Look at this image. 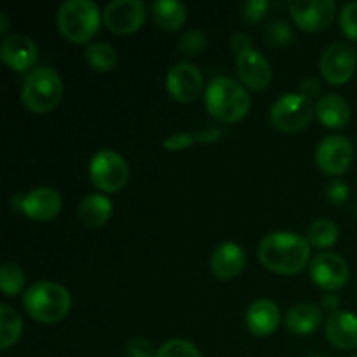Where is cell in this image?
Listing matches in <instances>:
<instances>
[{
  "mask_svg": "<svg viewBox=\"0 0 357 357\" xmlns=\"http://www.w3.org/2000/svg\"><path fill=\"white\" fill-rule=\"evenodd\" d=\"M258 258L274 274H298L310 264V244L300 234L272 232L261 239Z\"/></svg>",
  "mask_w": 357,
  "mask_h": 357,
  "instance_id": "6da1fadb",
  "label": "cell"
},
{
  "mask_svg": "<svg viewBox=\"0 0 357 357\" xmlns=\"http://www.w3.org/2000/svg\"><path fill=\"white\" fill-rule=\"evenodd\" d=\"M208 114L218 122L234 124L250 114L251 96L246 87L230 77H215L204 91Z\"/></svg>",
  "mask_w": 357,
  "mask_h": 357,
  "instance_id": "7a4b0ae2",
  "label": "cell"
},
{
  "mask_svg": "<svg viewBox=\"0 0 357 357\" xmlns=\"http://www.w3.org/2000/svg\"><path fill=\"white\" fill-rule=\"evenodd\" d=\"M23 307L37 323L56 324L72 310V295L65 286L51 281H38L24 291Z\"/></svg>",
  "mask_w": 357,
  "mask_h": 357,
  "instance_id": "3957f363",
  "label": "cell"
},
{
  "mask_svg": "<svg viewBox=\"0 0 357 357\" xmlns=\"http://www.w3.org/2000/svg\"><path fill=\"white\" fill-rule=\"evenodd\" d=\"M101 20L103 14L93 0H66L56 14L59 33L72 44L93 40L100 31Z\"/></svg>",
  "mask_w": 357,
  "mask_h": 357,
  "instance_id": "277c9868",
  "label": "cell"
},
{
  "mask_svg": "<svg viewBox=\"0 0 357 357\" xmlns=\"http://www.w3.org/2000/svg\"><path fill=\"white\" fill-rule=\"evenodd\" d=\"M63 98L61 77L51 66H37L24 79L21 87V103L31 114H49Z\"/></svg>",
  "mask_w": 357,
  "mask_h": 357,
  "instance_id": "5b68a950",
  "label": "cell"
},
{
  "mask_svg": "<svg viewBox=\"0 0 357 357\" xmlns=\"http://www.w3.org/2000/svg\"><path fill=\"white\" fill-rule=\"evenodd\" d=\"M316 115L312 100L300 93L282 94L271 107V122L282 132H298L309 128Z\"/></svg>",
  "mask_w": 357,
  "mask_h": 357,
  "instance_id": "8992f818",
  "label": "cell"
},
{
  "mask_svg": "<svg viewBox=\"0 0 357 357\" xmlns=\"http://www.w3.org/2000/svg\"><path fill=\"white\" fill-rule=\"evenodd\" d=\"M91 183L103 194H115L128 185L129 166L124 157L110 149L100 150L89 164Z\"/></svg>",
  "mask_w": 357,
  "mask_h": 357,
  "instance_id": "52a82bcc",
  "label": "cell"
},
{
  "mask_svg": "<svg viewBox=\"0 0 357 357\" xmlns=\"http://www.w3.org/2000/svg\"><path fill=\"white\" fill-rule=\"evenodd\" d=\"M10 208L35 222H51L61 213L63 199L54 188L40 187L28 194L13 195Z\"/></svg>",
  "mask_w": 357,
  "mask_h": 357,
  "instance_id": "ba28073f",
  "label": "cell"
},
{
  "mask_svg": "<svg viewBox=\"0 0 357 357\" xmlns=\"http://www.w3.org/2000/svg\"><path fill=\"white\" fill-rule=\"evenodd\" d=\"M357 68V52L347 42H335L328 45L319 61L323 79L330 86H344L354 77Z\"/></svg>",
  "mask_w": 357,
  "mask_h": 357,
  "instance_id": "9c48e42d",
  "label": "cell"
},
{
  "mask_svg": "<svg viewBox=\"0 0 357 357\" xmlns=\"http://www.w3.org/2000/svg\"><path fill=\"white\" fill-rule=\"evenodd\" d=\"M288 10L300 30L317 33L333 23L337 3L333 0H289Z\"/></svg>",
  "mask_w": 357,
  "mask_h": 357,
  "instance_id": "30bf717a",
  "label": "cell"
},
{
  "mask_svg": "<svg viewBox=\"0 0 357 357\" xmlns=\"http://www.w3.org/2000/svg\"><path fill=\"white\" fill-rule=\"evenodd\" d=\"M309 275L317 288L333 293L347 284L351 271H349L347 261L340 255L321 251L310 260Z\"/></svg>",
  "mask_w": 357,
  "mask_h": 357,
  "instance_id": "8fae6325",
  "label": "cell"
},
{
  "mask_svg": "<svg viewBox=\"0 0 357 357\" xmlns=\"http://www.w3.org/2000/svg\"><path fill=\"white\" fill-rule=\"evenodd\" d=\"M354 160V146L351 139L342 135L326 136L317 145L316 164L323 173L340 176L349 171Z\"/></svg>",
  "mask_w": 357,
  "mask_h": 357,
  "instance_id": "7c38bea8",
  "label": "cell"
},
{
  "mask_svg": "<svg viewBox=\"0 0 357 357\" xmlns=\"http://www.w3.org/2000/svg\"><path fill=\"white\" fill-rule=\"evenodd\" d=\"M146 17L145 3L139 0H115L103 10V23L112 33L131 35L143 26Z\"/></svg>",
  "mask_w": 357,
  "mask_h": 357,
  "instance_id": "4fadbf2b",
  "label": "cell"
},
{
  "mask_svg": "<svg viewBox=\"0 0 357 357\" xmlns=\"http://www.w3.org/2000/svg\"><path fill=\"white\" fill-rule=\"evenodd\" d=\"M202 86H204V77L194 63L180 61L167 72L166 89L178 103H194L202 93Z\"/></svg>",
  "mask_w": 357,
  "mask_h": 357,
  "instance_id": "5bb4252c",
  "label": "cell"
},
{
  "mask_svg": "<svg viewBox=\"0 0 357 357\" xmlns=\"http://www.w3.org/2000/svg\"><path fill=\"white\" fill-rule=\"evenodd\" d=\"M237 75H239L241 84L246 89L251 91H264L271 86L272 82V68L271 63L267 61L264 54L257 49L243 52L237 56Z\"/></svg>",
  "mask_w": 357,
  "mask_h": 357,
  "instance_id": "9a60e30c",
  "label": "cell"
},
{
  "mask_svg": "<svg viewBox=\"0 0 357 357\" xmlns=\"http://www.w3.org/2000/svg\"><path fill=\"white\" fill-rule=\"evenodd\" d=\"M0 59L14 72H26L37 63L38 47L28 35H9L0 44Z\"/></svg>",
  "mask_w": 357,
  "mask_h": 357,
  "instance_id": "2e32d148",
  "label": "cell"
},
{
  "mask_svg": "<svg viewBox=\"0 0 357 357\" xmlns=\"http://www.w3.org/2000/svg\"><path fill=\"white\" fill-rule=\"evenodd\" d=\"M246 267V251L237 243H223L213 251L209 268L220 281H232Z\"/></svg>",
  "mask_w": 357,
  "mask_h": 357,
  "instance_id": "e0dca14e",
  "label": "cell"
},
{
  "mask_svg": "<svg viewBox=\"0 0 357 357\" xmlns=\"http://www.w3.org/2000/svg\"><path fill=\"white\" fill-rule=\"evenodd\" d=\"M281 324V310L278 303L268 298H260L250 305L246 312V326L255 337H271Z\"/></svg>",
  "mask_w": 357,
  "mask_h": 357,
  "instance_id": "ac0fdd59",
  "label": "cell"
},
{
  "mask_svg": "<svg viewBox=\"0 0 357 357\" xmlns=\"http://www.w3.org/2000/svg\"><path fill=\"white\" fill-rule=\"evenodd\" d=\"M326 337L340 351L357 349V316L347 310L330 314L326 321Z\"/></svg>",
  "mask_w": 357,
  "mask_h": 357,
  "instance_id": "d6986e66",
  "label": "cell"
},
{
  "mask_svg": "<svg viewBox=\"0 0 357 357\" xmlns=\"http://www.w3.org/2000/svg\"><path fill=\"white\" fill-rule=\"evenodd\" d=\"M316 117L324 128L344 129L351 122V107L340 94H326L316 103Z\"/></svg>",
  "mask_w": 357,
  "mask_h": 357,
  "instance_id": "ffe728a7",
  "label": "cell"
},
{
  "mask_svg": "<svg viewBox=\"0 0 357 357\" xmlns=\"http://www.w3.org/2000/svg\"><path fill=\"white\" fill-rule=\"evenodd\" d=\"M323 323V310L316 303H298L286 314L284 324L289 333L305 337L312 335Z\"/></svg>",
  "mask_w": 357,
  "mask_h": 357,
  "instance_id": "44dd1931",
  "label": "cell"
},
{
  "mask_svg": "<svg viewBox=\"0 0 357 357\" xmlns=\"http://www.w3.org/2000/svg\"><path fill=\"white\" fill-rule=\"evenodd\" d=\"M112 213H114V202L103 194H89L80 201L79 209H77L80 222L91 229H100L105 223H108Z\"/></svg>",
  "mask_w": 357,
  "mask_h": 357,
  "instance_id": "7402d4cb",
  "label": "cell"
},
{
  "mask_svg": "<svg viewBox=\"0 0 357 357\" xmlns=\"http://www.w3.org/2000/svg\"><path fill=\"white\" fill-rule=\"evenodd\" d=\"M152 20L160 30L164 31H176L187 21V7L181 2L174 0H159L153 2L150 7Z\"/></svg>",
  "mask_w": 357,
  "mask_h": 357,
  "instance_id": "603a6c76",
  "label": "cell"
},
{
  "mask_svg": "<svg viewBox=\"0 0 357 357\" xmlns=\"http://www.w3.org/2000/svg\"><path fill=\"white\" fill-rule=\"evenodd\" d=\"M23 335V319L20 314L7 303L0 305V347L9 351Z\"/></svg>",
  "mask_w": 357,
  "mask_h": 357,
  "instance_id": "cb8c5ba5",
  "label": "cell"
},
{
  "mask_svg": "<svg viewBox=\"0 0 357 357\" xmlns=\"http://www.w3.org/2000/svg\"><path fill=\"white\" fill-rule=\"evenodd\" d=\"M86 61L89 63V66L96 72H112V70L117 66L119 56L117 51L112 47L107 42H93L86 47Z\"/></svg>",
  "mask_w": 357,
  "mask_h": 357,
  "instance_id": "d4e9b609",
  "label": "cell"
},
{
  "mask_svg": "<svg viewBox=\"0 0 357 357\" xmlns=\"http://www.w3.org/2000/svg\"><path fill=\"white\" fill-rule=\"evenodd\" d=\"M305 239L310 246L317 250H328L338 241V227L331 220H316L307 227Z\"/></svg>",
  "mask_w": 357,
  "mask_h": 357,
  "instance_id": "484cf974",
  "label": "cell"
},
{
  "mask_svg": "<svg viewBox=\"0 0 357 357\" xmlns=\"http://www.w3.org/2000/svg\"><path fill=\"white\" fill-rule=\"evenodd\" d=\"M26 275L23 268L13 261H6L0 268V288L6 296H16L24 289Z\"/></svg>",
  "mask_w": 357,
  "mask_h": 357,
  "instance_id": "4316f807",
  "label": "cell"
},
{
  "mask_svg": "<svg viewBox=\"0 0 357 357\" xmlns=\"http://www.w3.org/2000/svg\"><path fill=\"white\" fill-rule=\"evenodd\" d=\"M206 47H208V35L197 28L185 31L180 38V44H178L181 54L188 56V58L199 56Z\"/></svg>",
  "mask_w": 357,
  "mask_h": 357,
  "instance_id": "83f0119b",
  "label": "cell"
},
{
  "mask_svg": "<svg viewBox=\"0 0 357 357\" xmlns=\"http://www.w3.org/2000/svg\"><path fill=\"white\" fill-rule=\"evenodd\" d=\"M155 357H202V354L192 342L173 338L157 349Z\"/></svg>",
  "mask_w": 357,
  "mask_h": 357,
  "instance_id": "f1b7e54d",
  "label": "cell"
},
{
  "mask_svg": "<svg viewBox=\"0 0 357 357\" xmlns=\"http://www.w3.org/2000/svg\"><path fill=\"white\" fill-rule=\"evenodd\" d=\"M340 30L349 40L357 42V2H349L342 7L338 16Z\"/></svg>",
  "mask_w": 357,
  "mask_h": 357,
  "instance_id": "f546056e",
  "label": "cell"
},
{
  "mask_svg": "<svg viewBox=\"0 0 357 357\" xmlns=\"http://www.w3.org/2000/svg\"><path fill=\"white\" fill-rule=\"evenodd\" d=\"M267 38L272 42L274 45H284L291 44V40L295 38V33H293V28L288 21H274L272 24H268L267 28Z\"/></svg>",
  "mask_w": 357,
  "mask_h": 357,
  "instance_id": "4dcf8cb0",
  "label": "cell"
},
{
  "mask_svg": "<svg viewBox=\"0 0 357 357\" xmlns=\"http://www.w3.org/2000/svg\"><path fill=\"white\" fill-rule=\"evenodd\" d=\"M271 3L267 0H248L243 6V20L248 24H258L265 16Z\"/></svg>",
  "mask_w": 357,
  "mask_h": 357,
  "instance_id": "1f68e13d",
  "label": "cell"
},
{
  "mask_svg": "<svg viewBox=\"0 0 357 357\" xmlns=\"http://www.w3.org/2000/svg\"><path fill=\"white\" fill-rule=\"evenodd\" d=\"M194 143H197V132H174L164 138L162 146L171 152H178V150L190 149Z\"/></svg>",
  "mask_w": 357,
  "mask_h": 357,
  "instance_id": "d6a6232c",
  "label": "cell"
},
{
  "mask_svg": "<svg viewBox=\"0 0 357 357\" xmlns=\"http://www.w3.org/2000/svg\"><path fill=\"white\" fill-rule=\"evenodd\" d=\"M155 352L152 342L143 337L131 338L126 344V357H155Z\"/></svg>",
  "mask_w": 357,
  "mask_h": 357,
  "instance_id": "836d02e7",
  "label": "cell"
},
{
  "mask_svg": "<svg viewBox=\"0 0 357 357\" xmlns=\"http://www.w3.org/2000/svg\"><path fill=\"white\" fill-rule=\"evenodd\" d=\"M324 195L331 204H344L349 199V187L344 180H331L324 188Z\"/></svg>",
  "mask_w": 357,
  "mask_h": 357,
  "instance_id": "e575fe53",
  "label": "cell"
},
{
  "mask_svg": "<svg viewBox=\"0 0 357 357\" xmlns=\"http://www.w3.org/2000/svg\"><path fill=\"white\" fill-rule=\"evenodd\" d=\"M230 49H232V52L237 58V56L243 54V52L250 51V49H255L253 38H251L248 33H234L232 38H230Z\"/></svg>",
  "mask_w": 357,
  "mask_h": 357,
  "instance_id": "d590c367",
  "label": "cell"
},
{
  "mask_svg": "<svg viewBox=\"0 0 357 357\" xmlns=\"http://www.w3.org/2000/svg\"><path fill=\"white\" fill-rule=\"evenodd\" d=\"M323 93V86H321V80H317L316 77H307L302 80V86H300V94H303L309 100L314 98H319Z\"/></svg>",
  "mask_w": 357,
  "mask_h": 357,
  "instance_id": "8d00e7d4",
  "label": "cell"
},
{
  "mask_svg": "<svg viewBox=\"0 0 357 357\" xmlns=\"http://www.w3.org/2000/svg\"><path fill=\"white\" fill-rule=\"evenodd\" d=\"M321 307L331 314L338 312V307H340V298H338L335 293H324V295L321 296Z\"/></svg>",
  "mask_w": 357,
  "mask_h": 357,
  "instance_id": "74e56055",
  "label": "cell"
},
{
  "mask_svg": "<svg viewBox=\"0 0 357 357\" xmlns=\"http://www.w3.org/2000/svg\"><path fill=\"white\" fill-rule=\"evenodd\" d=\"M7 30V14L2 13L0 14V33H6Z\"/></svg>",
  "mask_w": 357,
  "mask_h": 357,
  "instance_id": "f35d334b",
  "label": "cell"
},
{
  "mask_svg": "<svg viewBox=\"0 0 357 357\" xmlns=\"http://www.w3.org/2000/svg\"><path fill=\"white\" fill-rule=\"evenodd\" d=\"M310 357H324V356H310Z\"/></svg>",
  "mask_w": 357,
  "mask_h": 357,
  "instance_id": "ab89813d",
  "label": "cell"
},
{
  "mask_svg": "<svg viewBox=\"0 0 357 357\" xmlns=\"http://www.w3.org/2000/svg\"><path fill=\"white\" fill-rule=\"evenodd\" d=\"M356 149H357V142H356Z\"/></svg>",
  "mask_w": 357,
  "mask_h": 357,
  "instance_id": "60d3db41",
  "label": "cell"
},
{
  "mask_svg": "<svg viewBox=\"0 0 357 357\" xmlns=\"http://www.w3.org/2000/svg\"><path fill=\"white\" fill-rule=\"evenodd\" d=\"M354 357H357V354H356V356H354Z\"/></svg>",
  "mask_w": 357,
  "mask_h": 357,
  "instance_id": "b9f144b4",
  "label": "cell"
}]
</instances>
